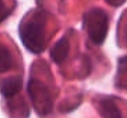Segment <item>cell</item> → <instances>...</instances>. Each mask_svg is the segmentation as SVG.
I'll list each match as a JSON object with an SVG mask.
<instances>
[{"label": "cell", "mask_w": 127, "mask_h": 118, "mask_svg": "<svg viewBox=\"0 0 127 118\" xmlns=\"http://www.w3.org/2000/svg\"><path fill=\"white\" fill-rule=\"evenodd\" d=\"M99 113L103 117H122V112L113 98H102L99 103Z\"/></svg>", "instance_id": "obj_6"}, {"label": "cell", "mask_w": 127, "mask_h": 118, "mask_svg": "<svg viewBox=\"0 0 127 118\" xmlns=\"http://www.w3.org/2000/svg\"><path fill=\"white\" fill-rule=\"evenodd\" d=\"M23 81L21 77H10L3 79L1 82V94L4 98H11L22 89Z\"/></svg>", "instance_id": "obj_4"}, {"label": "cell", "mask_w": 127, "mask_h": 118, "mask_svg": "<svg viewBox=\"0 0 127 118\" xmlns=\"http://www.w3.org/2000/svg\"><path fill=\"white\" fill-rule=\"evenodd\" d=\"M83 26L90 39L100 46L104 43L108 32V15L103 9L93 8L84 13Z\"/></svg>", "instance_id": "obj_2"}, {"label": "cell", "mask_w": 127, "mask_h": 118, "mask_svg": "<svg viewBox=\"0 0 127 118\" xmlns=\"http://www.w3.org/2000/svg\"><path fill=\"white\" fill-rule=\"evenodd\" d=\"M28 92L38 115H47L52 111V101L48 89L39 80L31 79L28 84Z\"/></svg>", "instance_id": "obj_3"}, {"label": "cell", "mask_w": 127, "mask_h": 118, "mask_svg": "<svg viewBox=\"0 0 127 118\" xmlns=\"http://www.w3.org/2000/svg\"><path fill=\"white\" fill-rule=\"evenodd\" d=\"M19 34L22 44L30 52L35 55L43 52L46 46L44 13L35 12L29 20H23Z\"/></svg>", "instance_id": "obj_1"}, {"label": "cell", "mask_w": 127, "mask_h": 118, "mask_svg": "<svg viewBox=\"0 0 127 118\" xmlns=\"http://www.w3.org/2000/svg\"><path fill=\"white\" fill-rule=\"evenodd\" d=\"M124 39H125V43L127 45V23L125 25V30H124Z\"/></svg>", "instance_id": "obj_9"}, {"label": "cell", "mask_w": 127, "mask_h": 118, "mask_svg": "<svg viewBox=\"0 0 127 118\" xmlns=\"http://www.w3.org/2000/svg\"><path fill=\"white\" fill-rule=\"evenodd\" d=\"M68 52H69V42L66 37H62L52 47L49 55L55 64L60 65L66 60Z\"/></svg>", "instance_id": "obj_5"}, {"label": "cell", "mask_w": 127, "mask_h": 118, "mask_svg": "<svg viewBox=\"0 0 127 118\" xmlns=\"http://www.w3.org/2000/svg\"><path fill=\"white\" fill-rule=\"evenodd\" d=\"M105 1H106L108 4L113 6V7H120L126 1V0H105Z\"/></svg>", "instance_id": "obj_8"}, {"label": "cell", "mask_w": 127, "mask_h": 118, "mask_svg": "<svg viewBox=\"0 0 127 118\" xmlns=\"http://www.w3.org/2000/svg\"><path fill=\"white\" fill-rule=\"evenodd\" d=\"M0 51H1V56H0V71L3 73L11 69L13 65V58H12V54L6 46H1Z\"/></svg>", "instance_id": "obj_7"}]
</instances>
